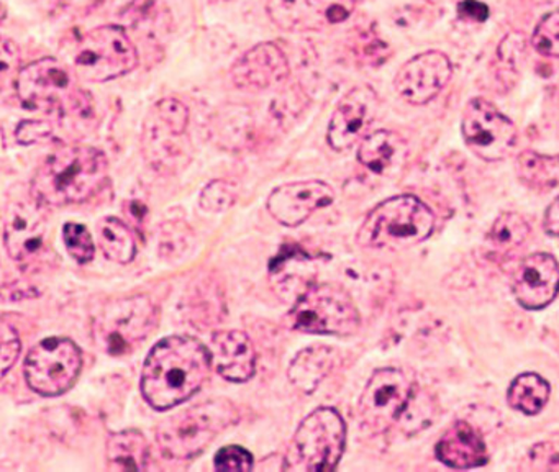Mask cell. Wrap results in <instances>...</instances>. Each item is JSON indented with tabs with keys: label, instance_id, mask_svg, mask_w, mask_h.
Returning <instances> with one entry per match:
<instances>
[{
	"label": "cell",
	"instance_id": "44dd1931",
	"mask_svg": "<svg viewBox=\"0 0 559 472\" xmlns=\"http://www.w3.org/2000/svg\"><path fill=\"white\" fill-rule=\"evenodd\" d=\"M437 458L454 469L479 468L487 462V446L476 428L457 422L444 433L437 445Z\"/></svg>",
	"mask_w": 559,
	"mask_h": 472
},
{
	"label": "cell",
	"instance_id": "9c48e42d",
	"mask_svg": "<svg viewBox=\"0 0 559 472\" xmlns=\"http://www.w3.org/2000/svg\"><path fill=\"white\" fill-rule=\"evenodd\" d=\"M158 323V308L145 295L110 302L97 315L93 334L96 343L112 356L129 353L150 337Z\"/></svg>",
	"mask_w": 559,
	"mask_h": 472
},
{
	"label": "cell",
	"instance_id": "8992f818",
	"mask_svg": "<svg viewBox=\"0 0 559 472\" xmlns=\"http://www.w3.org/2000/svg\"><path fill=\"white\" fill-rule=\"evenodd\" d=\"M346 445V425L332 406L310 413L290 439L284 456V471H333Z\"/></svg>",
	"mask_w": 559,
	"mask_h": 472
},
{
	"label": "cell",
	"instance_id": "cb8c5ba5",
	"mask_svg": "<svg viewBox=\"0 0 559 472\" xmlns=\"http://www.w3.org/2000/svg\"><path fill=\"white\" fill-rule=\"evenodd\" d=\"M107 461L114 471H143L148 468V441L136 429L114 433L107 441Z\"/></svg>",
	"mask_w": 559,
	"mask_h": 472
},
{
	"label": "cell",
	"instance_id": "f1b7e54d",
	"mask_svg": "<svg viewBox=\"0 0 559 472\" xmlns=\"http://www.w3.org/2000/svg\"><path fill=\"white\" fill-rule=\"evenodd\" d=\"M532 45L539 55L559 58V9L543 16L533 33Z\"/></svg>",
	"mask_w": 559,
	"mask_h": 472
},
{
	"label": "cell",
	"instance_id": "d6986e66",
	"mask_svg": "<svg viewBox=\"0 0 559 472\" xmlns=\"http://www.w3.org/2000/svg\"><path fill=\"white\" fill-rule=\"evenodd\" d=\"M513 295L523 308L542 310L559 294V264L548 252H535L520 262L512 282Z\"/></svg>",
	"mask_w": 559,
	"mask_h": 472
},
{
	"label": "cell",
	"instance_id": "30bf717a",
	"mask_svg": "<svg viewBox=\"0 0 559 472\" xmlns=\"http://www.w3.org/2000/svg\"><path fill=\"white\" fill-rule=\"evenodd\" d=\"M83 367V354L68 338H47L32 347L25 359V379L32 390L45 397L68 392Z\"/></svg>",
	"mask_w": 559,
	"mask_h": 472
},
{
	"label": "cell",
	"instance_id": "4fadbf2b",
	"mask_svg": "<svg viewBox=\"0 0 559 472\" xmlns=\"http://www.w3.org/2000/svg\"><path fill=\"white\" fill-rule=\"evenodd\" d=\"M48 228V205L28 189L27 196L9 200L4 213V245L15 261H25L44 246Z\"/></svg>",
	"mask_w": 559,
	"mask_h": 472
},
{
	"label": "cell",
	"instance_id": "5b68a950",
	"mask_svg": "<svg viewBox=\"0 0 559 472\" xmlns=\"http://www.w3.org/2000/svg\"><path fill=\"white\" fill-rule=\"evenodd\" d=\"M15 92L25 107L64 115L90 110L91 98L70 69L53 58L38 59L19 72Z\"/></svg>",
	"mask_w": 559,
	"mask_h": 472
},
{
	"label": "cell",
	"instance_id": "ffe728a7",
	"mask_svg": "<svg viewBox=\"0 0 559 472\" xmlns=\"http://www.w3.org/2000/svg\"><path fill=\"white\" fill-rule=\"evenodd\" d=\"M212 367L230 382H247L257 370V351L243 331H217L211 341Z\"/></svg>",
	"mask_w": 559,
	"mask_h": 472
},
{
	"label": "cell",
	"instance_id": "ab89813d",
	"mask_svg": "<svg viewBox=\"0 0 559 472\" xmlns=\"http://www.w3.org/2000/svg\"><path fill=\"white\" fill-rule=\"evenodd\" d=\"M35 5L40 7L41 10L47 12H55V10L61 9L67 5L68 0H31Z\"/></svg>",
	"mask_w": 559,
	"mask_h": 472
},
{
	"label": "cell",
	"instance_id": "7a4b0ae2",
	"mask_svg": "<svg viewBox=\"0 0 559 472\" xmlns=\"http://www.w3.org/2000/svg\"><path fill=\"white\" fill-rule=\"evenodd\" d=\"M109 161L103 151L84 144L61 146L38 166L31 189L48 206L71 205L96 196L107 180Z\"/></svg>",
	"mask_w": 559,
	"mask_h": 472
},
{
	"label": "cell",
	"instance_id": "6da1fadb",
	"mask_svg": "<svg viewBox=\"0 0 559 472\" xmlns=\"http://www.w3.org/2000/svg\"><path fill=\"white\" fill-rule=\"evenodd\" d=\"M211 351L192 337L163 338L143 364L142 393L155 410L191 399L211 374Z\"/></svg>",
	"mask_w": 559,
	"mask_h": 472
},
{
	"label": "cell",
	"instance_id": "83f0119b",
	"mask_svg": "<svg viewBox=\"0 0 559 472\" xmlns=\"http://www.w3.org/2000/svg\"><path fill=\"white\" fill-rule=\"evenodd\" d=\"M530 236V226L519 213H502L489 232L492 246L502 251H513L520 248Z\"/></svg>",
	"mask_w": 559,
	"mask_h": 472
},
{
	"label": "cell",
	"instance_id": "836d02e7",
	"mask_svg": "<svg viewBox=\"0 0 559 472\" xmlns=\"http://www.w3.org/2000/svg\"><path fill=\"white\" fill-rule=\"evenodd\" d=\"M214 468L217 471H250L253 469V456L241 446H225L215 455Z\"/></svg>",
	"mask_w": 559,
	"mask_h": 472
},
{
	"label": "cell",
	"instance_id": "d590c367",
	"mask_svg": "<svg viewBox=\"0 0 559 472\" xmlns=\"http://www.w3.org/2000/svg\"><path fill=\"white\" fill-rule=\"evenodd\" d=\"M53 133L50 121L25 120L15 130V138L21 144H34L47 140Z\"/></svg>",
	"mask_w": 559,
	"mask_h": 472
},
{
	"label": "cell",
	"instance_id": "1f68e13d",
	"mask_svg": "<svg viewBox=\"0 0 559 472\" xmlns=\"http://www.w3.org/2000/svg\"><path fill=\"white\" fill-rule=\"evenodd\" d=\"M150 114L155 115L158 120H162L168 127L175 128L179 133L188 131L189 110L178 98L168 97L156 102Z\"/></svg>",
	"mask_w": 559,
	"mask_h": 472
},
{
	"label": "cell",
	"instance_id": "9a60e30c",
	"mask_svg": "<svg viewBox=\"0 0 559 472\" xmlns=\"http://www.w3.org/2000/svg\"><path fill=\"white\" fill-rule=\"evenodd\" d=\"M453 64L441 51H427L408 59L395 75V91L412 105L433 101L450 82Z\"/></svg>",
	"mask_w": 559,
	"mask_h": 472
},
{
	"label": "cell",
	"instance_id": "5bb4252c",
	"mask_svg": "<svg viewBox=\"0 0 559 472\" xmlns=\"http://www.w3.org/2000/svg\"><path fill=\"white\" fill-rule=\"evenodd\" d=\"M358 0H270L267 15L287 32H316L349 19Z\"/></svg>",
	"mask_w": 559,
	"mask_h": 472
},
{
	"label": "cell",
	"instance_id": "277c9868",
	"mask_svg": "<svg viewBox=\"0 0 559 472\" xmlns=\"http://www.w3.org/2000/svg\"><path fill=\"white\" fill-rule=\"evenodd\" d=\"M237 418V406L230 400H209L163 422L156 429V441L168 458L191 459Z\"/></svg>",
	"mask_w": 559,
	"mask_h": 472
},
{
	"label": "cell",
	"instance_id": "603a6c76",
	"mask_svg": "<svg viewBox=\"0 0 559 472\" xmlns=\"http://www.w3.org/2000/svg\"><path fill=\"white\" fill-rule=\"evenodd\" d=\"M338 357V351L335 347H306L294 357L287 370V377L296 389L309 396L335 369Z\"/></svg>",
	"mask_w": 559,
	"mask_h": 472
},
{
	"label": "cell",
	"instance_id": "484cf974",
	"mask_svg": "<svg viewBox=\"0 0 559 472\" xmlns=\"http://www.w3.org/2000/svg\"><path fill=\"white\" fill-rule=\"evenodd\" d=\"M549 399V384L538 374L526 373L510 384L507 402L513 410L536 415L545 409Z\"/></svg>",
	"mask_w": 559,
	"mask_h": 472
},
{
	"label": "cell",
	"instance_id": "8d00e7d4",
	"mask_svg": "<svg viewBox=\"0 0 559 472\" xmlns=\"http://www.w3.org/2000/svg\"><path fill=\"white\" fill-rule=\"evenodd\" d=\"M530 458L535 462L536 468L559 469V445H536L530 452Z\"/></svg>",
	"mask_w": 559,
	"mask_h": 472
},
{
	"label": "cell",
	"instance_id": "ba28073f",
	"mask_svg": "<svg viewBox=\"0 0 559 472\" xmlns=\"http://www.w3.org/2000/svg\"><path fill=\"white\" fill-rule=\"evenodd\" d=\"M290 324L302 333L348 337L359 328V314L345 288L312 284L289 311Z\"/></svg>",
	"mask_w": 559,
	"mask_h": 472
},
{
	"label": "cell",
	"instance_id": "d4e9b609",
	"mask_svg": "<svg viewBox=\"0 0 559 472\" xmlns=\"http://www.w3.org/2000/svg\"><path fill=\"white\" fill-rule=\"evenodd\" d=\"M516 176L533 190L556 189L559 187V154H542L523 151L516 157Z\"/></svg>",
	"mask_w": 559,
	"mask_h": 472
},
{
	"label": "cell",
	"instance_id": "ac0fdd59",
	"mask_svg": "<svg viewBox=\"0 0 559 472\" xmlns=\"http://www.w3.org/2000/svg\"><path fill=\"white\" fill-rule=\"evenodd\" d=\"M335 200L332 187L322 180L284 184L271 192L267 210L284 226H299L313 212Z\"/></svg>",
	"mask_w": 559,
	"mask_h": 472
},
{
	"label": "cell",
	"instance_id": "4316f807",
	"mask_svg": "<svg viewBox=\"0 0 559 472\" xmlns=\"http://www.w3.org/2000/svg\"><path fill=\"white\" fill-rule=\"evenodd\" d=\"M99 243L110 261L129 264L136 256V241L132 229L116 216L99 223Z\"/></svg>",
	"mask_w": 559,
	"mask_h": 472
},
{
	"label": "cell",
	"instance_id": "8fae6325",
	"mask_svg": "<svg viewBox=\"0 0 559 472\" xmlns=\"http://www.w3.org/2000/svg\"><path fill=\"white\" fill-rule=\"evenodd\" d=\"M414 397V384L404 370L384 367L376 370L362 390L358 403L359 422L369 433L388 432L407 409Z\"/></svg>",
	"mask_w": 559,
	"mask_h": 472
},
{
	"label": "cell",
	"instance_id": "d6a6232c",
	"mask_svg": "<svg viewBox=\"0 0 559 472\" xmlns=\"http://www.w3.org/2000/svg\"><path fill=\"white\" fill-rule=\"evenodd\" d=\"M21 350L22 343L17 331L4 318L2 320V328H0V366H2V377L8 376L15 361L19 359Z\"/></svg>",
	"mask_w": 559,
	"mask_h": 472
},
{
	"label": "cell",
	"instance_id": "7c38bea8",
	"mask_svg": "<svg viewBox=\"0 0 559 472\" xmlns=\"http://www.w3.org/2000/svg\"><path fill=\"white\" fill-rule=\"evenodd\" d=\"M461 130L469 150L484 161L503 160L515 146V125L486 98L467 102Z\"/></svg>",
	"mask_w": 559,
	"mask_h": 472
},
{
	"label": "cell",
	"instance_id": "f546056e",
	"mask_svg": "<svg viewBox=\"0 0 559 472\" xmlns=\"http://www.w3.org/2000/svg\"><path fill=\"white\" fill-rule=\"evenodd\" d=\"M235 200H237V190L234 184L217 179L204 187L199 203L205 212L221 213L230 209Z\"/></svg>",
	"mask_w": 559,
	"mask_h": 472
},
{
	"label": "cell",
	"instance_id": "e0dca14e",
	"mask_svg": "<svg viewBox=\"0 0 559 472\" xmlns=\"http://www.w3.org/2000/svg\"><path fill=\"white\" fill-rule=\"evenodd\" d=\"M290 74L286 52L274 43H260L248 49L231 66V82L241 91H266Z\"/></svg>",
	"mask_w": 559,
	"mask_h": 472
},
{
	"label": "cell",
	"instance_id": "2e32d148",
	"mask_svg": "<svg viewBox=\"0 0 559 472\" xmlns=\"http://www.w3.org/2000/svg\"><path fill=\"white\" fill-rule=\"evenodd\" d=\"M379 110V97L371 85H356L336 105L326 141L336 151L349 150L366 137Z\"/></svg>",
	"mask_w": 559,
	"mask_h": 472
},
{
	"label": "cell",
	"instance_id": "74e56055",
	"mask_svg": "<svg viewBox=\"0 0 559 472\" xmlns=\"http://www.w3.org/2000/svg\"><path fill=\"white\" fill-rule=\"evenodd\" d=\"M457 13L464 20L486 22L489 19V7L479 2V0H463V2L457 3Z\"/></svg>",
	"mask_w": 559,
	"mask_h": 472
},
{
	"label": "cell",
	"instance_id": "e575fe53",
	"mask_svg": "<svg viewBox=\"0 0 559 472\" xmlns=\"http://www.w3.org/2000/svg\"><path fill=\"white\" fill-rule=\"evenodd\" d=\"M21 49L15 45L12 39H2V46H0V74H2V81H9V78H15L17 81L19 72H21Z\"/></svg>",
	"mask_w": 559,
	"mask_h": 472
},
{
	"label": "cell",
	"instance_id": "3957f363",
	"mask_svg": "<svg viewBox=\"0 0 559 472\" xmlns=\"http://www.w3.org/2000/svg\"><path fill=\"white\" fill-rule=\"evenodd\" d=\"M435 228V215L418 197L397 196L369 212L359 228V245L374 249H408L420 245Z\"/></svg>",
	"mask_w": 559,
	"mask_h": 472
},
{
	"label": "cell",
	"instance_id": "f35d334b",
	"mask_svg": "<svg viewBox=\"0 0 559 472\" xmlns=\"http://www.w3.org/2000/svg\"><path fill=\"white\" fill-rule=\"evenodd\" d=\"M543 228L548 235L558 236L559 238V197L552 200L551 205L546 210Z\"/></svg>",
	"mask_w": 559,
	"mask_h": 472
},
{
	"label": "cell",
	"instance_id": "7402d4cb",
	"mask_svg": "<svg viewBox=\"0 0 559 472\" xmlns=\"http://www.w3.org/2000/svg\"><path fill=\"white\" fill-rule=\"evenodd\" d=\"M407 141L395 131L378 130L362 138L358 161L371 173L385 176L394 173L407 157Z\"/></svg>",
	"mask_w": 559,
	"mask_h": 472
},
{
	"label": "cell",
	"instance_id": "4dcf8cb0",
	"mask_svg": "<svg viewBox=\"0 0 559 472\" xmlns=\"http://www.w3.org/2000/svg\"><path fill=\"white\" fill-rule=\"evenodd\" d=\"M64 245L78 262H87L94 258V243L90 229L80 223H67L63 228Z\"/></svg>",
	"mask_w": 559,
	"mask_h": 472
},
{
	"label": "cell",
	"instance_id": "52a82bcc",
	"mask_svg": "<svg viewBox=\"0 0 559 472\" xmlns=\"http://www.w3.org/2000/svg\"><path fill=\"white\" fill-rule=\"evenodd\" d=\"M139 64V51L126 30L103 25L81 36L74 51L73 66L78 78L104 82L129 74Z\"/></svg>",
	"mask_w": 559,
	"mask_h": 472
}]
</instances>
